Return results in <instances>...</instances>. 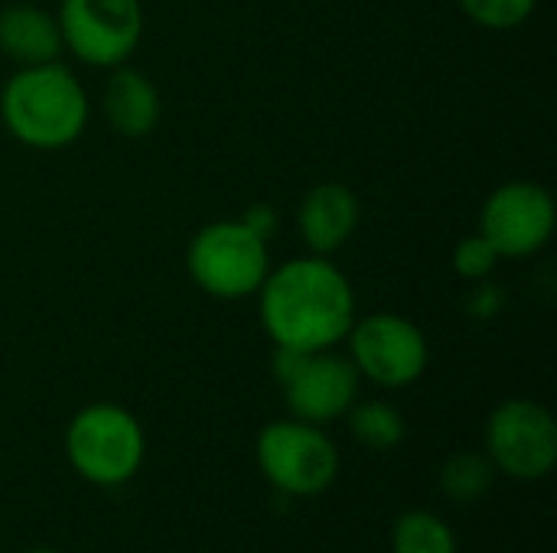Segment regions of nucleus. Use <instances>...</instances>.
<instances>
[{"label":"nucleus","mask_w":557,"mask_h":553,"mask_svg":"<svg viewBox=\"0 0 557 553\" xmlns=\"http://www.w3.org/2000/svg\"><path fill=\"white\" fill-rule=\"evenodd\" d=\"M26 553H62V551H52V548H33V551Z\"/></svg>","instance_id":"412c9836"},{"label":"nucleus","mask_w":557,"mask_h":553,"mask_svg":"<svg viewBox=\"0 0 557 553\" xmlns=\"http://www.w3.org/2000/svg\"><path fill=\"white\" fill-rule=\"evenodd\" d=\"M557 209L552 192L532 179H512L490 192L480 212V235L499 257H532L555 235Z\"/></svg>","instance_id":"1a4fd4ad"},{"label":"nucleus","mask_w":557,"mask_h":553,"mask_svg":"<svg viewBox=\"0 0 557 553\" xmlns=\"http://www.w3.org/2000/svg\"><path fill=\"white\" fill-rule=\"evenodd\" d=\"M255 456L271 489L287 499L323 495L339 476L336 443L323 433V427L297 417L261 427Z\"/></svg>","instance_id":"39448f33"},{"label":"nucleus","mask_w":557,"mask_h":553,"mask_svg":"<svg viewBox=\"0 0 557 553\" xmlns=\"http://www.w3.org/2000/svg\"><path fill=\"white\" fill-rule=\"evenodd\" d=\"M297 225L310 254H336L349 244L359 228V199L343 183H320L313 186L297 209Z\"/></svg>","instance_id":"9b49d317"},{"label":"nucleus","mask_w":557,"mask_h":553,"mask_svg":"<svg viewBox=\"0 0 557 553\" xmlns=\"http://www.w3.org/2000/svg\"><path fill=\"white\" fill-rule=\"evenodd\" d=\"M486 456L496 473H506L509 479H545L557 463V424L552 411L529 398L503 401L486 424Z\"/></svg>","instance_id":"6e6552de"},{"label":"nucleus","mask_w":557,"mask_h":553,"mask_svg":"<svg viewBox=\"0 0 557 553\" xmlns=\"http://www.w3.org/2000/svg\"><path fill=\"white\" fill-rule=\"evenodd\" d=\"M0 117L13 140L33 150L72 147L88 124V95L62 65L16 68L0 91Z\"/></svg>","instance_id":"f03ea898"},{"label":"nucleus","mask_w":557,"mask_h":553,"mask_svg":"<svg viewBox=\"0 0 557 553\" xmlns=\"http://www.w3.org/2000/svg\"><path fill=\"white\" fill-rule=\"evenodd\" d=\"M460 7L483 29H516L535 13L539 0H460Z\"/></svg>","instance_id":"f3484780"},{"label":"nucleus","mask_w":557,"mask_h":553,"mask_svg":"<svg viewBox=\"0 0 557 553\" xmlns=\"http://www.w3.org/2000/svg\"><path fill=\"white\" fill-rule=\"evenodd\" d=\"M65 456L72 469L101 489L131 482L147 456L140 420L121 404H88L65 427Z\"/></svg>","instance_id":"7ed1b4c3"},{"label":"nucleus","mask_w":557,"mask_h":553,"mask_svg":"<svg viewBox=\"0 0 557 553\" xmlns=\"http://www.w3.org/2000/svg\"><path fill=\"white\" fill-rule=\"evenodd\" d=\"M359 372L346 355H336L333 349L310 352L304 365L294 372L290 381H284V401L290 417L307 424H333L349 414V407L359 398Z\"/></svg>","instance_id":"9d476101"},{"label":"nucleus","mask_w":557,"mask_h":553,"mask_svg":"<svg viewBox=\"0 0 557 553\" xmlns=\"http://www.w3.org/2000/svg\"><path fill=\"white\" fill-rule=\"evenodd\" d=\"M104 117L108 124L131 140H140L147 134H153V127L160 124V91L157 85L127 65L111 68V78L104 85V98H101Z\"/></svg>","instance_id":"ddd939ff"},{"label":"nucleus","mask_w":557,"mask_h":553,"mask_svg":"<svg viewBox=\"0 0 557 553\" xmlns=\"http://www.w3.org/2000/svg\"><path fill=\"white\" fill-rule=\"evenodd\" d=\"M493 482H496V466L490 463L486 453H457L441 469V492L460 505H470L490 495Z\"/></svg>","instance_id":"dca6fc26"},{"label":"nucleus","mask_w":557,"mask_h":553,"mask_svg":"<svg viewBox=\"0 0 557 553\" xmlns=\"http://www.w3.org/2000/svg\"><path fill=\"white\" fill-rule=\"evenodd\" d=\"M499 251L490 244V238H483L480 231L463 238L457 248H454V271L470 280V284H480V280H490L493 271L499 267Z\"/></svg>","instance_id":"a211bd4d"},{"label":"nucleus","mask_w":557,"mask_h":553,"mask_svg":"<svg viewBox=\"0 0 557 553\" xmlns=\"http://www.w3.org/2000/svg\"><path fill=\"white\" fill-rule=\"evenodd\" d=\"M55 20L62 49L91 68L124 65L144 36L140 0H62Z\"/></svg>","instance_id":"423d86ee"},{"label":"nucleus","mask_w":557,"mask_h":553,"mask_svg":"<svg viewBox=\"0 0 557 553\" xmlns=\"http://www.w3.org/2000/svg\"><path fill=\"white\" fill-rule=\"evenodd\" d=\"M0 52L20 68L59 62L62 55L59 20L33 3L3 7L0 10Z\"/></svg>","instance_id":"f8f14e48"},{"label":"nucleus","mask_w":557,"mask_h":553,"mask_svg":"<svg viewBox=\"0 0 557 553\" xmlns=\"http://www.w3.org/2000/svg\"><path fill=\"white\" fill-rule=\"evenodd\" d=\"M193 284L215 300L255 297L271 271L268 241L258 238L242 218L212 222L199 228L186 251Z\"/></svg>","instance_id":"20e7f679"},{"label":"nucleus","mask_w":557,"mask_h":553,"mask_svg":"<svg viewBox=\"0 0 557 553\" xmlns=\"http://www.w3.org/2000/svg\"><path fill=\"white\" fill-rule=\"evenodd\" d=\"M349 362L359 378H369L379 388H408L414 385L431 362L428 336L418 323L398 313H372L352 323L349 329Z\"/></svg>","instance_id":"0eeeda50"},{"label":"nucleus","mask_w":557,"mask_h":553,"mask_svg":"<svg viewBox=\"0 0 557 553\" xmlns=\"http://www.w3.org/2000/svg\"><path fill=\"white\" fill-rule=\"evenodd\" d=\"M349 430H352L356 443H362L366 450L388 453L405 440L408 424H405V417H401V411L395 404H388V401H362V404L349 407Z\"/></svg>","instance_id":"4468645a"},{"label":"nucleus","mask_w":557,"mask_h":553,"mask_svg":"<svg viewBox=\"0 0 557 553\" xmlns=\"http://www.w3.org/2000/svg\"><path fill=\"white\" fill-rule=\"evenodd\" d=\"M242 222H245L258 238H264V241H271L274 231H277V212H274L271 205H251V209H245Z\"/></svg>","instance_id":"aec40b11"},{"label":"nucleus","mask_w":557,"mask_h":553,"mask_svg":"<svg viewBox=\"0 0 557 553\" xmlns=\"http://www.w3.org/2000/svg\"><path fill=\"white\" fill-rule=\"evenodd\" d=\"M470 313L476 316V319H490V316H496L499 313V306H503V293H499V287H493L490 280H480L476 287H473V293H470Z\"/></svg>","instance_id":"6ab92c4d"},{"label":"nucleus","mask_w":557,"mask_h":553,"mask_svg":"<svg viewBox=\"0 0 557 553\" xmlns=\"http://www.w3.org/2000/svg\"><path fill=\"white\" fill-rule=\"evenodd\" d=\"M255 297L261 326L274 345L300 352L336 349L356 323L352 284L323 254L290 257L271 267Z\"/></svg>","instance_id":"f257e3e1"},{"label":"nucleus","mask_w":557,"mask_h":553,"mask_svg":"<svg viewBox=\"0 0 557 553\" xmlns=\"http://www.w3.org/2000/svg\"><path fill=\"white\" fill-rule=\"evenodd\" d=\"M392 553H457V535L444 518L414 508L395 521Z\"/></svg>","instance_id":"2eb2a0df"}]
</instances>
